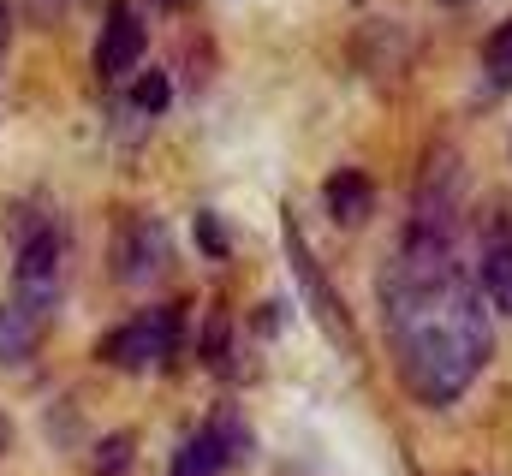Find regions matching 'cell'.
<instances>
[{
    "label": "cell",
    "mask_w": 512,
    "mask_h": 476,
    "mask_svg": "<svg viewBox=\"0 0 512 476\" xmlns=\"http://www.w3.org/2000/svg\"><path fill=\"white\" fill-rule=\"evenodd\" d=\"M441 6H465V0H441Z\"/></svg>",
    "instance_id": "ffe728a7"
},
{
    "label": "cell",
    "mask_w": 512,
    "mask_h": 476,
    "mask_svg": "<svg viewBox=\"0 0 512 476\" xmlns=\"http://www.w3.org/2000/svg\"><path fill=\"white\" fill-rule=\"evenodd\" d=\"M12 447V423H6V411H0V453Z\"/></svg>",
    "instance_id": "ac0fdd59"
},
{
    "label": "cell",
    "mask_w": 512,
    "mask_h": 476,
    "mask_svg": "<svg viewBox=\"0 0 512 476\" xmlns=\"http://www.w3.org/2000/svg\"><path fill=\"white\" fill-rule=\"evenodd\" d=\"M30 6H36V18H60V12L72 6V0H30Z\"/></svg>",
    "instance_id": "e0dca14e"
},
{
    "label": "cell",
    "mask_w": 512,
    "mask_h": 476,
    "mask_svg": "<svg viewBox=\"0 0 512 476\" xmlns=\"http://www.w3.org/2000/svg\"><path fill=\"white\" fill-rule=\"evenodd\" d=\"M167 268H173L167 227L155 215H126L120 233H114V274L126 286H155V280H167Z\"/></svg>",
    "instance_id": "277c9868"
},
{
    "label": "cell",
    "mask_w": 512,
    "mask_h": 476,
    "mask_svg": "<svg viewBox=\"0 0 512 476\" xmlns=\"http://www.w3.org/2000/svg\"><path fill=\"white\" fill-rule=\"evenodd\" d=\"M126 465H131V441H126V435H114V441L102 447V465H96V476H120Z\"/></svg>",
    "instance_id": "4fadbf2b"
},
{
    "label": "cell",
    "mask_w": 512,
    "mask_h": 476,
    "mask_svg": "<svg viewBox=\"0 0 512 476\" xmlns=\"http://www.w3.org/2000/svg\"><path fill=\"white\" fill-rule=\"evenodd\" d=\"M179 340H185V310L179 304H149L131 322L108 328L102 363H114V369H155V363H173Z\"/></svg>",
    "instance_id": "3957f363"
},
{
    "label": "cell",
    "mask_w": 512,
    "mask_h": 476,
    "mask_svg": "<svg viewBox=\"0 0 512 476\" xmlns=\"http://www.w3.org/2000/svg\"><path fill=\"white\" fill-rule=\"evenodd\" d=\"M42 334H48V316L24 310L18 298L0 304V363H30L36 346H42Z\"/></svg>",
    "instance_id": "30bf717a"
},
{
    "label": "cell",
    "mask_w": 512,
    "mask_h": 476,
    "mask_svg": "<svg viewBox=\"0 0 512 476\" xmlns=\"http://www.w3.org/2000/svg\"><path fill=\"white\" fill-rule=\"evenodd\" d=\"M322 203H328V215H334L340 227H364V221L376 215V179L358 173V167H340V173H328Z\"/></svg>",
    "instance_id": "9c48e42d"
},
{
    "label": "cell",
    "mask_w": 512,
    "mask_h": 476,
    "mask_svg": "<svg viewBox=\"0 0 512 476\" xmlns=\"http://www.w3.org/2000/svg\"><path fill=\"white\" fill-rule=\"evenodd\" d=\"M227 346H233V340H227V322L215 316V322H209V340H203V357H209V369H221V363H227Z\"/></svg>",
    "instance_id": "5bb4252c"
},
{
    "label": "cell",
    "mask_w": 512,
    "mask_h": 476,
    "mask_svg": "<svg viewBox=\"0 0 512 476\" xmlns=\"http://www.w3.org/2000/svg\"><path fill=\"white\" fill-rule=\"evenodd\" d=\"M286 250H292V268H298V280H304L310 310H322V322H328V328H334V340L346 346V340H352V322H346V310H340V298H334L328 274L310 262V250H304V238H298V227H292V215H286Z\"/></svg>",
    "instance_id": "ba28073f"
},
{
    "label": "cell",
    "mask_w": 512,
    "mask_h": 476,
    "mask_svg": "<svg viewBox=\"0 0 512 476\" xmlns=\"http://www.w3.org/2000/svg\"><path fill=\"white\" fill-rule=\"evenodd\" d=\"M60 292H66V227L48 209L24 203L12 209V298L54 322Z\"/></svg>",
    "instance_id": "7a4b0ae2"
},
{
    "label": "cell",
    "mask_w": 512,
    "mask_h": 476,
    "mask_svg": "<svg viewBox=\"0 0 512 476\" xmlns=\"http://www.w3.org/2000/svg\"><path fill=\"white\" fill-rule=\"evenodd\" d=\"M483 72H489V90H512V18L489 30V42H483Z\"/></svg>",
    "instance_id": "8fae6325"
},
{
    "label": "cell",
    "mask_w": 512,
    "mask_h": 476,
    "mask_svg": "<svg viewBox=\"0 0 512 476\" xmlns=\"http://www.w3.org/2000/svg\"><path fill=\"white\" fill-rule=\"evenodd\" d=\"M137 66H143V18H137V6L114 0L108 18H102V36H96V72L108 84H120Z\"/></svg>",
    "instance_id": "8992f818"
},
{
    "label": "cell",
    "mask_w": 512,
    "mask_h": 476,
    "mask_svg": "<svg viewBox=\"0 0 512 476\" xmlns=\"http://www.w3.org/2000/svg\"><path fill=\"white\" fill-rule=\"evenodd\" d=\"M245 429H239V417L233 411H215L209 417V429H197L179 453H173V471L167 476H221L233 459H245Z\"/></svg>",
    "instance_id": "5b68a950"
},
{
    "label": "cell",
    "mask_w": 512,
    "mask_h": 476,
    "mask_svg": "<svg viewBox=\"0 0 512 476\" xmlns=\"http://www.w3.org/2000/svg\"><path fill=\"white\" fill-rule=\"evenodd\" d=\"M197 238H203L209 256H227V227H221L215 215H197Z\"/></svg>",
    "instance_id": "9a60e30c"
},
{
    "label": "cell",
    "mask_w": 512,
    "mask_h": 476,
    "mask_svg": "<svg viewBox=\"0 0 512 476\" xmlns=\"http://www.w3.org/2000/svg\"><path fill=\"white\" fill-rule=\"evenodd\" d=\"M6 48H12V6L0 0V66H6Z\"/></svg>",
    "instance_id": "2e32d148"
},
{
    "label": "cell",
    "mask_w": 512,
    "mask_h": 476,
    "mask_svg": "<svg viewBox=\"0 0 512 476\" xmlns=\"http://www.w3.org/2000/svg\"><path fill=\"white\" fill-rule=\"evenodd\" d=\"M477 292H483V304H495V310L512 322V215H495V221H489Z\"/></svg>",
    "instance_id": "52a82bcc"
},
{
    "label": "cell",
    "mask_w": 512,
    "mask_h": 476,
    "mask_svg": "<svg viewBox=\"0 0 512 476\" xmlns=\"http://www.w3.org/2000/svg\"><path fill=\"white\" fill-rule=\"evenodd\" d=\"M131 102H137L143 114H161V108H167V78H161V72H143L137 90H131Z\"/></svg>",
    "instance_id": "7c38bea8"
},
{
    "label": "cell",
    "mask_w": 512,
    "mask_h": 476,
    "mask_svg": "<svg viewBox=\"0 0 512 476\" xmlns=\"http://www.w3.org/2000/svg\"><path fill=\"white\" fill-rule=\"evenodd\" d=\"M382 316L393 369L405 393H417L423 405L465 399L495 352L489 304L465 274L453 238L405 233V244L382 268Z\"/></svg>",
    "instance_id": "6da1fadb"
},
{
    "label": "cell",
    "mask_w": 512,
    "mask_h": 476,
    "mask_svg": "<svg viewBox=\"0 0 512 476\" xmlns=\"http://www.w3.org/2000/svg\"><path fill=\"white\" fill-rule=\"evenodd\" d=\"M161 6H185V0H161Z\"/></svg>",
    "instance_id": "d6986e66"
}]
</instances>
